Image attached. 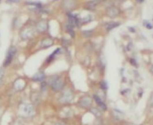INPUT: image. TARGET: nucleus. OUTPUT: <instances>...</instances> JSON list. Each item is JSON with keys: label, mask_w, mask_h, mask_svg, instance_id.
Here are the masks:
<instances>
[{"label": "nucleus", "mask_w": 153, "mask_h": 125, "mask_svg": "<svg viewBox=\"0 0 153 125\" xmlns=\"http://www.w3.org/2000/svg\"><path fill=\"white\" fill-rule=\"evenodd\" d=\"M46 83L47 85H49L52 89V90H54L55 92H59V91L62 90L64 88V85H65L64 79L61 76H57V75L49 77Z\"/></svg>", "instance_id": "1"}, {"label": "nucleus", "mask_w": 153, "mask_h": 125, "mask_svg": "<svg viewBox=\"0 0 153 125\" xmlns=\"http://www.w3.org/2000/svg\"><path fill=\"white\" fill-rule=\"evenodd\" d=\"M19 112L23 116L31 117L35 114V109L34 106L31 104L23 103L19 106Z\"/></svg>", "instance_id": "2"}, {"label": "nucleus", "mask_w": 153, "mask_h": 125, "mask_svg": "<svg viewBox=\"0 0 153 125\" xmlns=\"http://www.w3.org/2000/svg\"><path fill=\"white\" fill-rule=\"evenodd\" d=\"M73 100L74 94L70 89H66V90H65V91L61 94V96L58 98V101H59L61 104H63V105L70 104V102L73 101Z\"/></svg>", "instance_id": "3"}, {"label": "nucleus", "mask_w": 153, "mask_h": 125, "mask_svg": "<svg viewBox=\"0 0 153 125\" xmlns=\"http://www.w3.org/2000/svg\"><path fill=\"white\" fill-rule=\"evenodd\" d=\"M93 104V98L89 95H84L78 101V105L83 109H90Z\"/></svg>", "instance_id": "4"}, {"label": "nucleus", "mask_w": 153, "mask_h": 125, "mask_svg": "<svg viewBox=\"0 0 153 125\" xmlns=\"http://www.w3.org/2000/svg\"><path fill=\"white\" fill-rule=\"evenodd\" d=\"M16 52H17V50H16V48L14 46H12V47L9 48V50L8 51V55L6 56V59H5L4 63H3V66L4 67H6V66H9L11 64L12 59H13V57H14L15 54H16Z\"/></svg>", "instance_id": "5"}, {"label": "nucleus", "mask_w": 153, "mask_h": 125, "mask_svg": "<svg viewBox=\"0 0 153 125\" xmlns=\"http://www.w3.org/2000/svg\"><path fill=\"white\" fill-rule=\"evenodd\" d=\"M26 85H27V82L25 81L23 79L18 78V79H17V80L14 81L13 88H14L15 90H17V91H22V90L24 89Z\"/></svg>", "instance_id": "6"}, {"label": "nucleus", "mask_w": 153, "mask_h": 125, "mask_svg": "<svg viewBox=\"0 0 153 125\" xmlns=\"http://www.w3.org/2000/svg\"><path fill=\"white\" fill-rule=\"evenodd\" d=\"M93 99L96 102L97 105L99 107L98 109H99L101 111H106V110H107V105H106V104L104 103V100H102V99L98 96V94H94Z\"/></svg>", "instance_id": "7"}, {"label": "nucleus", "mask_w": 153, "mask_h": 125, "mask_svg": "<svg viewBox=\"0 0 153 125\" xmlns=\"http://www.w3.org/2000/svg\"><path fill=\"white\" fill-rule=\"evenodd\" d=\"M46 79V75L42 71H38L32 76V80L37 82H43Z\"/></svg>", "instance_id": "8"}, {"label": "nucleus", "mask_w": 153, "mask_h": 125, "mask_svg": "<svg viewBox=\"0 0 153 125\" xmlns=\"http://www.w3.org/2000/svg\"><path fill=\"white\" fill-rule=\"evenodd\" d=\"M37 31L40 32H44L47 30V22L46 20H42L37 25Z\"/></svg>", "instance_id": "9"}, {"label": "nucleus", "mask_w": 153, "mask_h": 125, "mask_svg": "<svg viewBox=\"0 0 153 125\" xmlns=\"http://www.w3.org/2000/svg\"><path fill=\"white\" fill-rule=\"evenodd\" d=\"M119 14V10L115 7H111L107 10V15L110 18H115Z\"/></svg>", "instance_id": "10"}, {"label": "nucleus", "mask_w": 153, "mask_h": 125, "mask_svg": "<svg viewBox=\"0 0 153 125\" xmlns=\"http://www.w3.org/2000/svg\"><path fill=\"white\" fill-rule=\"evenodd\" d=\"M89 112L91 113L93 115H94V117L96 119H101L102 115H103V111H101L98 108H94L91 107L89 109Z\"/></svg>", "instance_id": "11"}, {"label": "nucleus", "mask_w": 153, "mask_h": 125, "mask_svg": "<svg viewBox=\"0 0 153 125\" xmlns=\"http://www.w3.org/2000/svg\"><path fill=\"white\" fill-rule=\"evenodd\" d=\"M32 35H33V31L29 28H26L21 31V38L23 39H29L31 37H32Z\"/></svg>", "instance_id": "12"}, {"label": "nucleus", "mask_w": 153, "mask_h": 125, "mask_svg": "<svg viewBox=\"0 0 153 125\" xmlns=\"http://www.w3.org/2000/svg\"><path fill=\"white\" fill-rule=\"evenodd\" d=\"M76 5V3L74 0H70V2H69V0H66L63 3V7L66 10H70L74 8Z\"/></svg>", "instance_id": "13"}, {"label": "nucleus", "mask_w": 153, "mask_h": 125, "mask_svg": "<svg viewBox=\"0 0 153 125\" xmlns=\"http://www.w3.org/2000/svg\"><path fill=\"white\" fill-rule=\"evenodd\" d=\"M52 45H53V40L51 39V38H46V39H45V40L42 41V48H47V47H50Z\"/></svg>", "instance_id": "14"}, {"label": "nucleus", "mask_w": 153, "mask_h": 125, "mask_svg": "<svg viewBox=\"0 0 153 125\" xmlns=\"http://www.w3.org/2000/svg\"><path fill=\"white\" fill-rule=\"evenodd\" d=\"M61 115L63 116V117H65V118H68V117H70V116H72L73 115V111L70 109H64L62 111H61Z\"/></svg>", "instance_id": "15"}, {"label": "nucleus", "mask_w": 153, "mask_h": 125, "mask_svg": "<svg viewBox=\"0 0 153 125\" xmlns=\"http://www.w3.org/2000/svg\"><path fill=\"white\" fill-rule=\"evenodd\" d=\"M119 25H120L119 23H114V22L109 23V24H107V30H108V31H110L112 29H113V28H115L117 27H118Z\"/></svg>", "instance_id": "16"}, {"label": "nucleus", "mask_w": 153, "mask_h": 125, "mask_svg": "<svg viewBox=\"0 0 153 125\" xmlns=\"http://www.w3.org/2000/svg\"><path fill=\"white\" fill-rule=\"evenodd\" d=\"M114 111H115V113H117L114 114V117H115V118H117V119H123V113H122L118 111V110H114Z\"/></svg>", "instance_id": "17"}, {"label": "nucleus", "mask_w": 153, "mask_h": 125, "mask_svg": "<svg viewBox=\"0 0 153 125\" xmlns=\"http://www.w3.org/2000/svg\"><path fill=\"white\" fill-rule=\"evenodd\" d=\"M100 87H101V89H102L103 90H106V89H108V84H107V82L104 81L100 82Z\"/></svg>", "instance_id": "18"}, {"label": "nucleus", "mask_w": 153, "mask_h": 125, "mask_svg": "<svg viewBox=\"0 0 153 125\" xmlns=\"http://www.w3.org/2000/svg\"><path fill=\"white\" fill-rule=\"evenodd\" d=\"M83 33H84V36H85V38H89V37L93 36L94 31H92V30H89V31H85Z\"/></svg>", "instance_id": "19"}, {"label": "nucleus", "mask_w": 153, "mask_h": 125, "mask_svg": "<svg viewBox=\"0 0 153 125\" xmlns=\"http://www.w3.org/2000/svg\"><path fill=\"white\" fill-rule=\"evenodd\" d=\"M144 26H145L147 28H148V29H152L153 27L151 23H149L148 22H146V21L144 22Z\"/></svg>", "instance_id": "20"}, {"label": "nucleus", "mask_w": 153, "mask_h": 125, "mask_svg": "<svg viewBox=\"0 0 153 125\" xmlns=\"http://www.w3.org/2000/svg\"><path fill=\"white\" fill-rule=\"evenodd\" d=\"M19 0H7L6 2L8 3H18Z\"/></svg>", "instance_id": "21"}, {"label": "nucleus", "mask_w": 153, "mask_h": 125, "mask_svg": "<svg viewBox=\"0 0 153 125\" xmlns=\"http://www.w3.org/2000/svg\"><path fill=\"white\" fill-rule=\"evenodd\" d=\"M3 74H4L3 70L2 69H0V79H2V78H3Z\"/></svg>", "instance_id": "22"}, {"label": "nucleus", "mask_w": 153, "mask_h": 125, "mask_svg": "<svg viewBox=\"0 0 153 125\" xmlns=\"http://www.w3.org/2000/svg\"><path fill=\"white\" fill-rule=\"evenodd\" d=\"M55 125H67V124H65V123H62V122H57V123H55Z\"/></svg>", "instance_id": "23"}, {"label": "nucleus", "mask_w": 153, "mask_h": 125, "mask_svg": "<svg viewBox=\"0 0 153 125\" xmlns=\"http://www.w3.org/2000/svg\"><path fill=\"white\" fill-rule=\"evenodd\" d=\"M68 32H69V33L71 35V37H73V38L74 37V31L73 30H71V31H69Z\"/></svg>", "instance_id": "24"}, {"label": "nucleus", "mask_w": 153, "mask_h": 125, "mask_svg": "<svg viewBox=\"0 0 153 125\" xmlns=\"http://www.w3.org/2000/svg\"><path fill=\"white\" fill-rule=\"evenodd\" d=\"M130 61H131V63H132L133 65H134V66H137V64L135 63V61H134V60H133V59H131V60H130Z\"/></svg>", "instance_id": "25"}, {"label": "nucleus", "mask_w": 153, "mask_h": 125, "mask_svg": "<svg viewBox=\"0 0 153 125\" xmlns=\"http://www.w3.org/2000/svg\"><path fill=\"white\" fill-rule=\"evenodd\" d=\"M128 29H129V31H133V32H135V30H134V28H133V27H128Z\"/></svg>", "instance_id": "26"}, {"label": "nucleus", "mask_w": 153, "mask_h": 125, "mask_svg": "<svg viewBox=\"0 0 153 125\" xmlns=\"http://www.w3.org/2000/svg\"><path fill=\"white\" fill-rule=\"evenodd\" d=\"M3 80L2 79H0V87L3 85Z\"/></svg>", "instance_id": "27"}, {"label": "nucleus", "mask_w": 153, "mask_h": 125, "mask_svg": "<svg viewBox=\"0 0 153 125\" xmlns=\"http://www.w3.org/2000/svg\"><path fill=\"white\" fill-rule=\"evenodd\" d=\"M137 1L138 3H142V2H143L144 0H137Z\"/></svg>", "instance_id": "28"}, {"label": "nucleus", "mask_w": 153, "mask_h": 125, "mask_svg": "<svg viewBox=\"0 0 153 125\" xmlns=\"http://www.w3.org/2000/svg\"><path fill=\"white\" fill-rule=\"evenodd\" d=\"M152 74H153V66H152Z\"/></svg>", "instance_id": "29"}, {"label": "nucleus", "mask_w": 153, "mask_h": 125, "mask_svg": "<svg viewBox=\"0 0 153 125\" xmlns=\"http://www.w3.org/2000/svg\"><path fill=\"white\" fill-rule=\"evenodd\" d=\"M122 1H124V0H122Z\"/></svg>", "instance_id": "30"}]
</instances>
